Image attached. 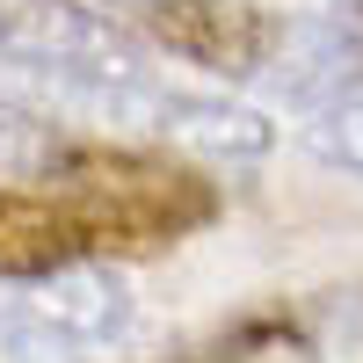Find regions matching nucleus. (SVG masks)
<instances>
[{"instance_id": "obj_1", "label": "nucleus", "mask_w": 363, "mask_h": 363, "mask_svg": "<svg viewBox=\"0 0 363 363\" xmlns=\"http://www.w3.org/2000/svg\"><path fill=\"white\" fill-rule=\"evenodd\" d=\"M37 182L66 196L73 225L87 233V255H160L218 218V189L196 167H174L160 153H138V145L73 138L58 167Z\"/></svg>"}, {"instance_id": "obj_2", "label": "nucleus", "mask_w": 363, "mask_h": 363, "mask_svg": "<svg viewBox=\"0 0 363 363\" xmlns=\"http://www.w3.org/2000/svg\"><path fill=\"white\" fill-rule=\"evenodd\" d=\"M255 80L269 87V102L306 109V116L363 95V22H356V8L349 15H284Z\"/></svg>"}, {"instance_id": "obj_3", "label": "nucleus", "mask_w": 363, "mask_h": 363, "mask_svg": "<svg viewBox=\"0 0 363 363\" xmlns=\"http://www.w3.org/2000/svg\"><path fill=\"white\" fill-rule=\"evenodd\" d=\"M0 58H44V66H116L145 73L138 37L102 0H0Z\"/></svg>"}, {"instance_id": "obj_4", "label": "nucleus", "mask_w": 363, "mask_h": 363, "mask_svg": "<svg viewBox=\"0 0 363 363\" xmlns=\"http://www.w3.org/2000/svg\"><path fill=\"white\" fill-rule=\"evenodd\" d=\"M153 44H167L174 58L233 80H255L269 44H277V15H262L255 0H153V8L131 15Z\"/></svg>"}, {"instance_id": "obj_5", "label": "nucleus", "mask_w": 363, "mask_h": 363, "mask_svg": "<svg viewBox=\"0 0 363 363\" xmlns=\"http://www.w3.org/2000/svg\"><path fill=\"white\" fill-rule=\"evenodd\" d=\"M73 262H95V255H87V233L73 225V211L51 182L0 189V277L8 284H44Z\"/></svg>"}, {"instance_id": "obj_6", "label": "nucleus", "mask_w": 363, "mask_h": 363, "mask_svg": "<svg viewBox=\"0 0 363 363\" xmlns=\"http://www.w3.org/2000/svg\"><path fill=\"white\" fill-rule=\"evenodd\" d=\"M153 138L189 145V153H211V160H262V153H269V124H262V109L225 102V95H189V87H167Z\"/></svg>"}, {"instance_id": "obj_7", "label": "nucleus", "mask_w": 363, "mask_h": 363, "mask_svg": "<svg viewBox=\"0 0 363 363\" xmlns=\"http://www.w3.org/2000/svg\"><path fill=\"white\" fill-rule=\"evenodd\" d=\"M29 313H44L51 327H66V335L109 349L131 327V284L116 277V269H102V262H73V269H58V277L37 284V306H29Z\"/></svg>"}, {"instance_id": "obj_8", "label": "nucleus", "mask_w": 363, "mask_h": 363, "mask_svg": "<svg viewBox=\"0 0 363 363\" xmlns=\"http://www.w3.org/2000/svg\"><path fill=\"white\" fill-rule=\"evenodd\" d=\"M66 145H73L66 131L29 124V116H8V109H0V182H37V174H51Z\"/></svg>"}, {"instance_id": "obj_9", "label": "nucleus", "mask_w": 363, "mask_h": 363, "mask_svg": "<svg viewBox=\"0 0 363 363\" xmlns=\"http://www.w3.org/2000/svg\"><path fill=\"white\" fill-rule=\"evenodd\" d=\"M0 349H8L15 363H95V342L51 327L44 313H8L0 320Z\"/></svg>"}, {"instance_id": "obj_10", "label": "nucleus", "mask_w": 363, "mask_h": 363, "mask_svg": "<svg viewBox=\"0 0 363 363\" xmlns=\"http://www.w3.org/2000/svg\"><path fill=\"white\" fill-rule=\"evenodd\" d=\"M306 153L327 160V167H342V174H363V95H349V102L313 116L306 124Z\"/></svg>"}, {"instance_id": "obj_11", "label": "nucleus", "mask_w": 363, "mask_h": 363, "mask_svg": "<svg viewBox=\"0 0 363 363\" xmlns=\"http://www.w3.org/2000/svg\"><path fill=\"white\" fill-rule=\"evenodd\" d=\"M189 363H313V342H298L284 320H247L233 342H218L211 356H189Z\"/></svg>"}, {"instance_id": "obj_12", "label": "nucleus", "mask_w": 363, "mask_h": 363, "mask_svg": "<svg viewBox=\"0 0 363 363\" xmlns=\"http://www.w3.org/2000/svg\"><path fill=\"white\" fill-rule=\"evenodd\" d=\"M102 8H116V15H138V8H153V0H102Z\"/></svg>"}, {"instance_id": "obj_13", "label": "nucleus", "mask_w": 363, "mask_h": 363, "mask_svg": "<svg viewBox=\"0 0 363 363\" xmlns=\"http://www.w3.org/2000/svg\"><path fill=\"white\" fill-rule=\"evenodd\" d=\"M356 22H363V0H356Z\"/></svg>"}]
</instances>
